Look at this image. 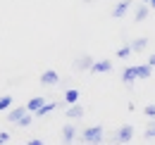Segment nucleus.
Returning <instances> with one entry per match:
<instances>
[{
    "instance_id": "obj_1",
    "label": "nucleus",
    "mask_w": 155,
    "mask_h": 145,
    "mask_svg": "<svg viewBox=\"0 0 155 145\" xmlns=\"http://www.w3.org/2000/svg\"><path fill=\"white\" fill-rule=\"evenodd\" d=\"M81 143L84 145H100L105 143V131L103 126H88L81 131Z\"/></svg>"
},
{
    "instance_id": "obj_2",
    "label": "nucleus",
    "mask_w": 155,
    "mask_h": 145,
    "mask_svg": "<svg viewBox=\"0 0 155 145\" xmlns=\"http://www.w3.org/2000/svg\"><path fill=\"white\" fill-rule=\"evenodd\" d=\"M131 138H134V126H131V124H122V126L112 133V138L107 140V145H127Z\"/></svg>"
},
{
    "instance_id": "obj_3",
    "label": "nucleus",
    "mask_w": 155,
    "mask_h": 145,
    "mask_svg": "<svg viewBox=\"0 0 155 145\" xmlns=\"http://www.w3.org/2000/svg\"><path fill=\"white\" fill-rule=\"evenodd\" d=\"M77 124L74 121H67L64 126H62V145H74L77 140Z\"/></svg>"
},
{
    "instance_id": "obj_4",
    "label": "nucleus",
    "mask_w": 155,
    "mask_h": 145,
    "mask_svg": "<svg viewBox=\"0 0 155 145\" xmlns=\"http://www.w3.org/2000/svg\"><path fill=\"white\" fill-rule=\"evenodd\" d=\"M131 7H134V0H119V2H117L115 7H112V17H115V19L127 17Z\"/></svg>"
},
{
    "instance_id": "obj_5",
    "label": "nucleus",
    "mask_w": 155,
    "mask_h": 145,
    "mask_svg": "<svg viewBox=\"0 0 155 145\" xmlns=\"http://www.w3.org/2000/svg\"><path fill=\"white\" fill-rule=\"evenodd\" d=\"M93 57L91 55H79L77 60H74V69L77 72H91V67H93Z\"/></svg>"
},
{
    "instance_id": "obj_6",
    "label": "nucleus",
    "mask_w": 155,
    "mask_h": 145,
    "mask_svg": "<svg viewBox=\"0 0 155 145\" xmlns=\"http://www.w3.org/2000/svg\"><path fill=\"white\" fill-rule=\"evenodd\" d=\"M84 114H86V109L81 107V105H69V107L64 109V117H67V119H69V121H74V124H77L79 119H84Z\"/></svg>"
},
{
    "instance_id": "obj_7",
    "label": "nucleus",
    "mask_w": 155,
    "mask_h": 145,
    "mask_svg": "<svg viewBox=\"0 0 155 145\" xmlns=\"http://www.w3.org/2000/svg\"><path fill=\"white\" fill-rule=\"evenodd\" d=\"M112 69H115V62L112 60H98V62H93V67H91L93 74H110Z\"/></svg>"
},
{
    "instance_id": "obj_8",
    "label": "nucleus",
    "mask_w": 155,
    "mask_h": 145,
    "mask_svg": "<svg viewBox=\"0 0 155 145\" xmlns=\"http://www.w3.org/2000/svg\"><path fill=\"white\" fill-rule=\"evenodd\" d=\"M29 114V109H26V105H21V107H12L10 112H7V121H12V124H19L21 119Z\"/></svg>"
},
{
    "instance_id": "obj_9",
    "label": "nucleus",
    "mask_w": 155,
    "mask_h": 145,
    "mask_svg": "<svg viewBox=\"0 0 155 145\" xmlns=\"http://www.w3.org/2000/svg\"><path fill=\"white\" fill-rule=\"evenodd\" d=\"M58 81H60V74L55 69H45L41 74V83L43 86H58Z\"/></svg>"
},
{
    "instance_id": "obj_10",
    "label": "nucleus",
    "mask_w": 155,
    "mask_h": 145,
    "mask_svg": "<svg viewBox=\"0 0 155 145\" xmlns=\"http://www.w3.org/2000/svg\"><path fill=\"white\" fill-rule=\"evenodd\" d=\"M136 79H138L136 64H134V67H124V69H122V83H124V86H131Z\"/></svg>"
},
{
    "instance_id": "obj_11",
    "label": "nucleus",
    "mask_w": 155,
    "mask_h": 145,
    "mask_svg": "<svg viewBox=\"0 0 155 145\" xmlns=\"http://www.w3.org/2000/svg\"><path fill=\"white\" fill-rule=\"evenodd\" d=\"M148 43H150V40H148V36L134 38V40L129 43V45H131V53H141V50H146V48H148Z\"/></svg>"
},
{
    "instance_id": "obj_12",
    "label": "nucleus",
    "mask_w": 155,
    "mask_h": 145,
    "mask_svg": "<svg viewBox=\"0 0 155 145\" xmlns=\"http://www.w3.org/2000/svg\"><path fill=\"white\" fill-rule=\"evenodd\" d=\"M148 14H150V5H136L134 10V21H143V19H148Z\"/></svg>"
},
{
    "instance_id": "obj_13",
    "label": "nucleus",
    "mask_w": 155,
    "mask_h": 145,
    "mask_svg": "<svg viewBox=\"0 0 155 145\" xmlns=\"http://www.w3.org/2000/svg\"><path fill=\"white\" fill-rule=\"evenodd\" d=\"M43 105H45V98H41V95H36V98H31V100L26 102V109H29L31 114H36V112H38V109L43 107Z\"/></svg>"
},
{
    "instance_id": "obj_14",
    "label": "nucleus",
    "mask_w": 155,
    "mask_h": 145,
    "mask_svg": "<svg viewBox=\"0 0 155 145\" xmlns=\"http://www.w3.org/2000/svg\"><path fill=\"white\" fill-rule=\"evenodd\" d=\"M58 107H60V102H45V105H43V107L36 112V117H38V119H43V117H48L50 112H55Z\"/></svg>"
},
{
    "instance_id": "obj_15",
    "label": "nucleus",
    "mask_w": 155,
    "mask_h": 145,
    "mask_svg": "<svg viewBox=\"0 0 155 145\" xmlns=\"http://www.w3.org/2000/svg\"><path fill=\"white\" fill-rule=\"evenodd\" d=\"M79 102V91L77 88H69V91L64 93V105L69 107V105H77Z\"/></svg>"
},
{
    "instance_id": "obj_16",
    "label": "nucleus",
    "mask_w": 155,
    "mask_h": 145,
    "mask_svg": "<svg viewBox=\"0 0 155 145\" xmlns=\"http://www.w3.org/2000/svg\"><path fill=\"white\" fill-rule=\"evenodd\" d=\"M136 72H138V79H150L153 67L150 64H136Z\"/></svg>"
},
{
    "instance_id": "obj_17",
    "label": "nucleus",
    "mask_w": 155,
    "mask_h": 145,
    "mask_svg": "<svg viewBox=\"0 0 155 145\" xmlns=\"http://www.w3.org/2000/svg\"><path fill=\"white\" fill-rule=\"evenodd\" d=\"M143 138H146V140H153V138H155V119H150V124L146 126V131H143Z\"/></svg>"
},
{
    "instance_id": "obj_18",
    "label": "nucleus",
    "mask_w": 155,
    "mask_h": 145,
    "mask_svg": "<svg viewBox=\"0 0 155 145\" xmlns=\"http://www.w3.org/2000/svg\"><path fill=\"white\" fill-rule=\"evenodd\" d=\"M12 107V95H2L0 98V112H5V109Z\"/></svg>"
},
{
    "instance_id": "obj_19",
    "label": "nucleus",
    "mask_w": 155,
    "mask_h": 145,
    "mask_svg": "<svg viewBox=\"0 0 155 145\" xmlns=\"http://www.w3.org/2000/svg\"><path fill=\"white\" fill-rule=\"evenodd\" d=\"M129 55H131V45H129V43H127V45H122V48L117 50V57H119V60H127Z\"/></svg>"
},
{
    "instance_id": "obj_20",
    "label": "nucleus",
    "mask_w": 155,
    "mask_h": 145,
    "mask_svg": "<svg viewBox=\"0 0 155 145\" xmlns=\"http://www.w3.org/2000/svg\"><path fill=\"white\" fill-rule=\"evenodd\" d=\"M31 121H34V114H31V112H29V114H26V117H24V119H21L19 124H17V126H19V128H26V126H31Z\"/></svg>"
},
{
    "instance_id": "obj_21",
    "label": "nucleus",
    "mask_w": 155,
    "mask_h": 145,
    "mask_svg": "<svg viewBox=\"0 0 155 145\" xmlns=\"http://www.w3.org/2000/svg\"><path fill=\"white\" fill-rule=\"evenodd\" d=\"M143 114H146V117H153V119H155V102H153V105H146V107H143Z\"/></svg>"
},
{
    "instance_id": "obj_22",
    "label": "nucleus",
    "mask_w": 155,
    "mask_h": 145,
    "mask_svg": "<svg viewBox=\"0 0 155 145\" xmlns=\"http://www.w3.org/2000/svg\"><path fill=\"white\" fill-rule=\"evenodd\" d=\"M7 143H10V133L2 131V133H0V145H7Z\"/></svg>"
},
{
    "instance_id": "obj_23",
    "label": "nucleus",
    "mask_w": 155,
    "mask_h": 145,
    "mask_svg": "<svg viewBox=\"0 0 155 145\" xmlns=\"http://www.w3.org/2000/svg\"><path fill=\"white\" fill-rule=\"evenodd\" d=\"M24 145H43V140H41V138H31L29 143H24Z\"/></svg>"
},
{
    "instance_id": "obj_24",
    "label": "nucleus",
    "mask_w": 155,
    "mask_h": 145,
    "mask_svg": "<svg viewBox=\"0 0 155 145\" xmlns=\"http://www.w3.org/2000/svg\"><path fill=\"white\" fill-rule=\"evenodd\" d=\"M146 64H150V67H153V69H155V53L150 55V57H148V62H146Z\"/></svg>"
},
{
    "instance_id": "obj_25",
    "label": "nucleus",
    "mask_w": 155,
    "mask_h": 145,
    "mask_svg": "<svg viewBox=\"0 0 155 145\" xmlns=\"http://www.w3.org/2000/svg\"><path fill=\"white\" fill-rule=\"evenodd\" d=\"M150 10H155V0H150Z\"/></svg>"
},
{
    "instance_id": "obj_26",
    "label": "nucleus",
    "mask_w": 155,
    "mask_h": 145,
    "mask_svg": "<svg viewBox=\"0 0 155 145\" xmlns=\"http://www.w3.org/2000/svg\"><path fill=\"white\" fill-rule=\"evenodd\" d=\"M141 2H146V5H150V0H141Z\"/></svg>"
},
{
    "instance_id": "obj_27",
    "label": "nucleus",
    "mask_w": 155,
    "mask_h": 145,
    "mask_svg": "<svg viewBox=\"0 0 155 145\" xmlns=\"http://www.w3.org/2000/svg\"><path fill=\"white\" fill-rule=\"evenodd\" d=\"M84 2H91V0H84Z\"/></svg>"
}]
</instances>
